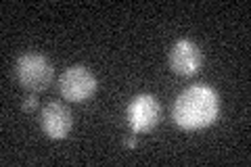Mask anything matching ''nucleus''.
Masks as SVG:
<instances>
[{"instance_id":"obj_7","label":"nucleus","mask_w":251,"mask_h":167,"mask_svg":"<svg viewBox=\"0 0 251 167\" xmlns=\"http://www.w3.org/2000/svg\"><path fill=\"white\" fill-rule=\"evenodd\" d=\"M23 111L25 113H31V111H36L38 109V98H36V94H31V96H27L25 100H23Z\"/></svg>"},{"instance_id":"obj_8","label":"nucleus","mask_w":251,"mask_h":167,"mask_svg":"<svg viewBox=\"0 0 251 167\" xmlns=\"http://www.w3.org/2000/svg\"><path fill=\"white\" fill-rule=\"evenodd\" d=\"M126 144H128L130 148H134V146H136V138H134V136H132V138H128V142H126Z\"/></svg>"},{"instance_id":"obj_4","label":"nucleus","mask_w":251,"mask_h":167,"mask_svg":"<svg viewBox=\"0 0 251 167\" xmlns=\"http://www.w3.org/2000/svg\"><path fill=\"white\" fill-rule=\"evenodd\" d=\"M126 119L134 134L151 132L161 119V107L153 94H138L126 109Z\"/></svg>"},{"instance_id":"obj_3","label":"nucleus","mask_w":251,"mask_h":167,"mask_svg":"<svg viewBox=\"0 0 251 167\" xmlns=\"http://www.w3.org/2000/svg\"><path fill=\"white\" fill-rule=\"evenodd\" d=\"M59 92L65 100L84 102L97 92V77L82 65H74L63 71L59 77Z\"/></svg>"},{"instance_id":"obj_2","label":"nucleus","mask_w":251,"mask_h":167,"mask_svg":"<svg viewBox=\"0 0 251 167\" xmlns=\"http://www.w3.org/2000/svg\"><path fill=\"white\" fill-rule=\"evenodd\" d=\"M17 77L19 84L29 92H42L50 86L54 77L52 63L36 52H27L17 61Z\"/></svg>"},{"instance_id":"obj_5","label":"nucleus","mask_w":251,"mask_h":167,"mask_svg":"<svg viewBox=\"0 0 251 167\" xmlns=\"http://www.w3.org/2000/svg\"><path fill=\"white\" fill-rule=\"evenodd\" d=\"M203 65V52L193 40H178L170 50V67L178 75H195Z\"/></svg>"},{"instance_id":"obj_1","label":"nucleus","mask_w":251,"mask_h":167,"mask_svg":"<svg viewBox=\"0 0 251 167\" xmlns=\"http://www.w3.org/2000/svg\"><path fill=\"white\" fill-rule=\"evenodd\" d=\"M220 113V98L218 92L209 86H191L180 92L174 107H172V117L184 130H203L218 119Z\"/></svg>"},{"instance_id":"obj_6","label":"nucleus","mask_w":251,"mask_h":167,"mask_svg":"<svg viewBox=\"0 0 251 167\" xmlns=\"http://www.w3.org/2000/svg\"><path fill=\"white\" fill-rule=\"evenodd\" d=\"M40 125H42V132L52 140L67 138V134L72 132V125H74L72 111L63 105V102H49L42 109Z\"/></svg>"}]
</instances>
